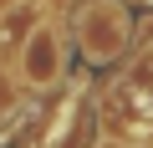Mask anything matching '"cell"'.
<instances>
[{
	"mask_svg": "<svg viewBox=\"0 0 153 148\" xmlns=\"http://www.w3.org/2000/svg\"><path fill=\"white\" fill-rule=\"evenodd\" d=\"M82 46H87L92 61H112L128 46V16H123V5H112V0L87 5L82 10Z\"/></svg>",
	"mask_w": 153,
	"mask_h": 148,
	"instance_id": "obj_1",
	"label": "cell"
},
{
	"mask_svg": "<svg viewBox=\"0 0 153 148\" xmlns=\"http://www.w3.org/2000/svg\"><path fill=\"white\" fill-rule=\"evenodd\" d=\"M61 71H66V61H61V31L51 21H41L31 31V41L21 46V77H26V87H56Z\"/></svg>",
	"mask_w": 153,
	"mask_h": 148,
	"instance_id": "obj_2",
	"label": "cell"
},
{
	"mask_svg": "<svg viewBox=\"0 0 153 148\" xmlns=\"http://www.w3.org/2000/svg\"><path fill=\"white\" fill-rule=\"evenodd\" d=\"M41 21H46L41 16V0H16V5H5L0 10V56H16Z\"/></svg>",
	"mask_w": 153,
	"mask_h": 148,
	"instance_id": "obj_3",
	"label": "cell"
}]
</instances>
